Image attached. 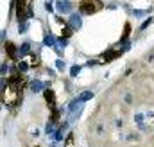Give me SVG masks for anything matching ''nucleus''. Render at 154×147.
Masks as SVG:
<instances>
[{
	"label": "nucleus",
	"mask_w": 154,
	"mask_h": 147,
	"mask_svg": "<svg viewBox=\"0 0 154 147\" xmlns=\"http://www.w3.org/2000/svg\"><path fill=\"white\" fill-rule=\"evenodd\" d=\"M93 2H95V0H83V2L79 4V9H81V13H84V15H91V13H95L97 9L102 7V5H95Z\"/></svg>",
	"instance_id": "nucleus-1"
},
{
	"label": "nucleus",
	"mask_w": 154,
	"mask_h": 147,
	"mask_svg": "<svg viewBox=\"0 0 154 147\" xmlns=\"http://www.w3.org/2000/svg\"><path fill=\"white\" fill-rule=\"evenodd\" d=\"M29 88H31V92L39 93V92H43L45 88H49V84H47V83H43V81H39V79H34V81H31Z\"/></svg>",
	"instance_id": "nucleus-2"
},
{
	"label": "nucleus",
	"mask_w": 154,
	"mask_h": 147,
	"mask_svg": "<svg viewBox=\"0 0 154 147\" xmlns=\"http://www.w3.org/2000/svg\"><path fill=\"white\" fill-rule=\"evenodd\" d=\"M81 25H83L81 15H79V13H72V15H70V27H72V31L81 29Z\"/></svg>",
	"instance_id": "nucleus-3"
},
{
	"label": "nucleus",
	"mask_w": 154,
	"mask_h": 147,
	"mask_svg": "<svg viewBox=\"0 0 154 147\" xmlns=\"http://www.w3.org/2000/svg\"><path fill=\"white\" fill-rule=\"evenodd\" d=\"M56 7H57L59 13L66 15V13H70V11H72V2H70V0H57Z\"/></svg>",
	"instance_id": "nucleus-4"
},
{
	"label": "nucleus",
	"mask_w": 154,
	"mask_h": 147,
	"mask_svg": "<svg viewBox=\"0 0 154 147\" xmlns=\"http://www.w3.org/2000/svg\"><path fill=\"white\" fill-rule=\"evenodd\" d=\"M66 129H68V120L66 122H63L59 128L56 129V133H54V138H56V142H61V140L65 138V135H66Z\"/></svg>",
	"instance_id": "nucleus-5"
},
{
	"label": "nucleus",
	"mask_w": 154,
	"mask_h": 147,
	"mask_svg": "<svg viewBox=\"0 0 154 147\" xmlns=\"http://www.w3.org/2000/svg\"><path fill=\"white\" fill-rule=\"evenodd\" d=\"M5 50H7V54H9V57L13 59V61H16V57H20V56H18V49H16L15 43L7 41V43H5Z\"/></svg>",
	"instance_id": "nucleus-6"
},
{
	"label": "nucleus",
	"mask_w": 154,
	"mask_h": 147,
	"mask_svg": "<svg viewBox=\"0 0 154 147\" xmlns=\"http://www.w3.org/2000/svg\"><path fill=\"white\" fill-rule=\"evenodd\" d=\"M27 54H31V43L25 41V43H22L18 47V56L22 57V56H27Z\"/></svg>",
	"instance_id": "nucleus-7"
},
{
	"label": "nucleus",
	"mask_w": 154,
	"mask_h": 147,
	"mask_svg": "<svg viewBox=\"0 0 154 147\" xmlns=\"http://www.w3.org/2000/svg\"><path fill=\"white\" fill-rule=\"evenodd\" d=\"M45 99H47V102H49V104L52 106V108H54V106H56V97H54V92L50 90V86H49V88L45 90Z\"/></svg>",
	"instance_id": "nucleus-8"
},
{
	"label": "nucleus",
	"mask_w": 154,
	"mask_h": 147,
	"mask_svg": "<svg viewBox=\"0 0 154 147\" xmlns=\"http://www.w3.org/2000/svg\"><path fill=\"white\" fill-rule=\"evenodd\" d=\"M120 54H122V50H108V52H106V54H104V61H113V59H115V57H118Z\"/></svg>",
	"instance_id": "nucleus-9"
},
{
	"label": "nucleus",
	"mask_w": 154,
	"mask_h": 147,
	"mask_svg": "<svg viewBox=\"0 0 154 147\" xmlns=\"http://www.w3.org/2000/svg\"><path fill=\"white\" fill-rule=\"evenodd\" d=\"M54 133H56V122L50 120V122L45 126V135L47 136H54Z\"/></svg>",
	"instance_id": "nucleus-10"
},
{
	"label": "nucleus",
	"mask_w": 154,
	"mask_h": 147,
	"mask_svg": "<svg viewBox=\"0 0 154 147\" xmlns=\"http://www.w3.org/2000/svg\"><path fill=\"white\" fill-rule=\"evenodd\" d=\"M91 99H93V92H83L81 95H77V101H81V102L91 101Z\"/></svg>",
	"instance_id": "nucleus-11"
},
{
	"label": "nucleus",
	"mask_w": 154,
	"mask_h": 147,
	"mask_svg": "<svg viewBox=\"0 0 154 147\" xmlns=\"http://www.w3.org/2000/svg\"><path fill=\"white\" fill-rule=\"evenodd\" d=\"M43 45H45V47H56V38L49 32V34L45 36V39H43Z\"/></svg>",
	"instance_id": "nucleus-12"
},
{
	"label": "nucleus",
	"mask_w": 154,
	"mask_h": 147,
	"mask_svg": "<svg viewBox=\"0 0 154 147\" xmlns=\"http://www.w3.org/2000/svg\"><path fill=\"white\" fill-rule=\"evenodd\" d=\"M16 70H18V74H25V72L29 70V63L27 61H20L18 66H16Z\"/></svg>",
	"instance_id": "nucleus-13"
},
{
	"label": "nucleus",
	"mask_w": 154,
	"mask_h": 147,
	"mask_svg": "<svg viewBox=\"0 0 154 147\" xmlns=\"http://www.w3.org/2000/svg\"><path fill=\"white\" fill-rule=\"evenodd\" d=\"M147 9H133V15H135V18H143V15H147Z\"/></svg>",
	"instance_id": "nucleus-14"
},
{
	"label": "nucleus",
	"mask_w": 154,
	"mask_h": 147,
	"mask_svg": "<svg viewBox=\"0 0 154 147\" xmlns=\"http://www.w3.org/2000/svg\"><path fill=\"white\" fill-rule=\"evenodd\" d=\"M79 72H81V66H79V65H73L72 68H70V76H72V77H77Z\"/></svg>",
	"instance_id": "nucleus-15"
},
{
	"label": "nucleus",
	"mask_w": 154,
	"mask_h": 147,
	"mask_svg": "<svg viewBox=\"0 0 154 147\" xmlns=\"http://www.w3.org/2000/svg\"><path fill=\"white\" fill-rule=\"evenodd\" d=\"M27 29H29V23H27V22H23V23H18V32H20V34L27 32Z\"/></svg>",
	"instance_id": "nucleus-16"
},
{
	"label": "nucleus",
	"mask_w": 154,
	"mask_h": 147,
	"mask_svg": "<svg viewBox=\"0 0 154 147\" xmlns=\"http://www.w3.org/2000/svg\"><path fill=\"white\" fill-rule=\"evenodd\" d=\"M56 68H57L59 72H63V70L66 68V65H65V61H63V59H56Z\"/></svg>",
	"instance_id": "nucleus-17"
},
{
	"label": "nucleus",
	"mask_w": 154,
	"mask_h": 147,
	"mask_svg": "<svg viewBox=\"0 0 154 147\" xmlns=\"http://www.w3.org/2000/svg\"><path fill=\"white\" fill-rule=\"evenodd\" d=\"M133 118H135V122H136V124H143V118H145V115H142V113H136V115L133 117Z\"/></svg>",
	"instance_id": "nucleus-18"
},
{
	"label": "nucleus",
	"mask_w": 154,
	"mask_h": 147,
	"mask_svg": "<svg viewBox=\"0 0 154 147\" xmlns=\"http://www.w3.org/2000/svg\"><path fill=\"white\" fill-rule=\"evenodd\" d=\"M5 88H7V81H5V77H0V93H4Z\"/></svg>",
	"instance_id": "nucleus-19"
},
{
	"label": "nucleus",
	"mask_w": 154,
	"mask_h": 147,
	"mask_svg": "<svg viewBox=\"0 0 154 147\" xmlns=\"http://www.w3.org/2000/svg\"><path fill=\"white\" fill-rule=\"evenodd\" d=\"M151 23H152V18H149V20H145V22L142 23V27H140V31H143V29H147V27H149Z\"/></svg>",
	"instance_id": "nucleus-20"
},
{
	"label": "nucleus",
	"mask_w": 154,
	"mask_h": 147,
	"mask_svg": "<svg viewBox=\"0 0 154 147\" xmlns=\"http://www.w3.org/2000/svg\"><path fill=\"white\" fill-rule=\"evenodd\" d=\"M7 70H9V65L4 61V63H2V66H0V74H5Z\"/></svg>",
	"instance_id": "nucleus-21"
},
{
	"label": "nucleus",
	"mask_w": 154,
	"mask_h": 147,
	"mask_svg": "<svg viewBox=\"0 0 154 147\" xmlns=\"http://www.w3.org/2000/svg\"><path fill=\"white\" fill-rule=\"evenodd\" d=\"M124 101H125V104H133V95H131V93H127Z\"/></svg>",
	"instance_id": "nucleus-22"
},
{
	"label": "nucleus",
	"mask_w": 154,
	"mask_h": 147,
	"mask_svg": "<svg viewBox=\"0 0 154 147\" xmlns=\"http://www.w3.org/2000/svg\"><path fill=\"white\" fill-rule=\"evenodd\" d=\"M115 126H117V128H122V126H124V120H122V118H115Z\"/></svg>",
	"instance_id": "nucleus-23"
},
{
	"label": "nucleus",
	"mask_w": 154,
	"mask_h": 147,
	"mask_svg": "<svg viewBox=\"0 0 154 147\" xmlns=\"http://www.w3.org/2000/svg\"><path fill=\"white\" fill-rule=\"evenodd\" d=\"M145 117H147V118H154V111H147Z\"/></svg>",
	"instance_id": "nucleus-24"
},
{
	"label": "nucleus",
	"mask_w": 154,
	"mask_h": 147,
	"mask_svg": "<svg viewBox=\"0 0 154 147\" xmlns=\"http://www.w3.org/2000/svg\"><path fill=\"white\" fill-rule=\"evenodd\" d=\"M97 133H99V135H102V133H104V128H102V126H99V128H97Z\"/></svg>",
	"instance_id": "nucleus-25"
},
{
	"label": "nucleus",
	"mask_w": 154,
	"mask_h": 147,
	"mask_svg": "<svg viewBox=\"0 0 154 147\" xmlns=\"http://www.w3.org/2000/svg\"><path fill=\"white\" fill-rule=\"evenodd\" d=\"M97 65V61H88V63H86V66H95Z\"/></svg>",
	"instance_id": "nucleus-26"
},
{
	"label": "nucleus",
	"mask_w": 154,
	"mask_h": 147,
	"mask_svg": "<svg viewBox=\"0 0 154 147\" xmlns=\"http://www.w3.org/2000/svg\"><path fill=\"white\" fill-rule=\"evenodd\" d=\"M4 38H5V31H2V32H0V41H2Z\"/></svg>",
	"instance_id": "nucleus-27"
}]
</instances>
